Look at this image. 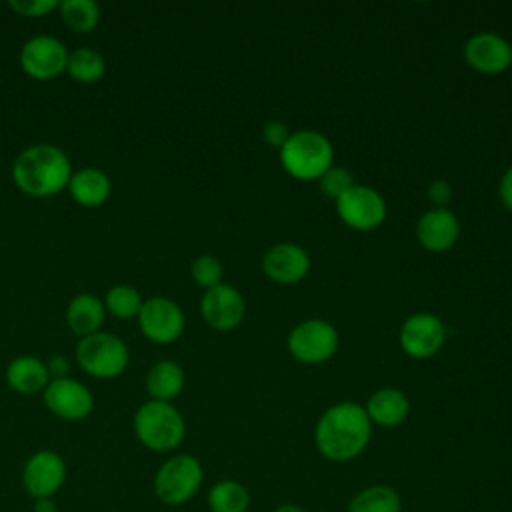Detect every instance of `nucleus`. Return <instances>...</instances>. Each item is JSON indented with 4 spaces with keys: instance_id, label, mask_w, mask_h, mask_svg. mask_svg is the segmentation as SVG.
<instances>
[{
    "instance_id": "f257e3e1",
    "label": "nucleus",
    "mask_w": 512,
    "mask_h": 512,
    "mask_svg": "<svg viewBox=\"0 0 512 512\" xmlns=\"http://www.w3.org/2000/svg\"><path fill=\"white\" fill-rule=\"evenodd\" d=\"M372 436V422L364 406L344 400L328 410L316 422L314 444L330 462H350L358 458Z\"/></svg>"
},
{
    "instance_id": "f03ea898",
    "label": "nucleus",
    "mask_w": 512,
    "mask_h": 512,
    "mask_svg": "<svg viewBox=\"0 0 512 512\" xmlns=\"http://www.w3.org/2000/svg\"><path fill=\"white\" fill-rule=\"evenodd\" d=\"M72 176V166L62 148L54 144H32L12 164L14 184L32 198H46L62 192Z\"/></svg>"
},
{
    "instance_id": "7ed1b4c3",
    "label": "nucleus",
    "mask_w": 512,
    "mask_h": 512,
    "mask_svg": "<svg viewBox=\"0 0 512 512\" xmlns=\"http://www.w3.org/2000/svg\"><path fill=\"white\" fill-rule=\"evenodd\" d=\"M138 442L152 452H172L186 436V422L172 402L148 400L138 406L132 418Z\"/></svg>"
},
{
    "instance_id": "20e7f679",
    "label": "nucleus",
    "mask_w": 512,
    "mask_h": 512,
    "mask_svg": "<svg viewBox=\"0 0 512 512\" xmlns=\"http://www.w3.org/2000/svg\"><path fill=\"white\" fill-rule=\"evenodd\" d=\"M282 168L296 180H320L332 168L334 148L330 140L316 130L292 132L280 148Z\"/></svg>"
},
{
    "instance_id": "39448f33",
    "label": "nucleus",
    "mask_w": 512,
    "mask_h": 512,
    "mask_svg": "<svg viewBox=\"0 0 512 512\" xmlns=\"http://www.w3.org/2000/svg\"><path fill=\"white\" fill-rule=\"evenodd\" d=\"M204 482V468L192 454H174L166 458L154 478L152 490L166 506H182L190 502Z\"/></svg>"
},
{
    "instance_id": "423d86ee",
    "label": "nucleus",
    "mask_w": 512,
    "mask_h": 512,
    "mask_svg": "<svg viewBox=\"0 0 512 512\" xmlns=\"http://www.w3.org/2000/svg\"><path fill=\"white\" fill-rule=\"evenodd\" d=\"M76 360L80 368L100 380L120 376L130 360L126 342L112 332H94L76 344Z\"/></svg>"
},
{
    "instance_id": "0eeeda50",
    "label": "nucleus",
    "mask_w": 512,
    "mask_h": 512,
    "mask_svg": "<svg viewBox=\"0 0 512 512\" xmlns=\"http://www.w3.org/2000/svg\"><path fill=\"white\" fill-rule=\"evenodd\" d=\"M288 350L304 364L326 362L338 350V332L322 318L302 320L288 334Z\"/></svg>"
},
{
    "instance_id": "6e6552de",
    "label": "nucleus",
    "mask_w": 512,
    "mask_h": 512,
    "mask_svg": "<svg viewBox=\"0 0 512 512\" xmlns=\"http://www.w3.org/2000/svg\"><path fill=\"white\" fill-rule=\"evenodd\" d=\"M336 212L348 228L368 232L384 222L386 202L376 188L366 184H352L336 200Z\"/></svg>"
},
{
    "instance_id": "1a4fd4ad",
    "label": "nucleus",
    "mask_w": 512,
    "mask_h": 512,
    "mask_svg": "<svg viewBox=\"0 0 512 512\" xmlns=\"http://www.w3.org/2000/svg\"><path fill=\"white\" fill-rule=\"evenodd\" d=\"M140 332L154 344H172L184 332V312L182 308L166 296H152L142 302L136 316Z\"/></svg>"
},
{
    "instance_id": "9d476101",
    "label": "nucleus",
    "mask_w": 512,
    "mask_h": 512,
    "mask_svg": "<svg viewBox=\"0 0 512 512\" xmlns=\"http://www.w3.org/2000/svg\"><path fill=\"white\" fill-rule=\"evenodd\" d=\"M66 44L48 34H38L28 38L18 54L22 70L34 80H52L66 72L68 64Z\"/></svg>"
},
{
    "instance_id": "9b49d317",
    "label": "nucleus",
    "mask_w": 512,
    "mask_h": 512,
    "mask_svg": "<svg viewBox=\"0 0 512 512\" xmlns=\"http://www.w3.org/2000/svg\"><path fill=\"white\" fill-rule=\"evenodd\" d=\"M66 462L54 450H36L22 466V488L32 500L54 498L66 482Z\"/></svg>"
},
{
    "instance_id": "f8f14e48",
    "label": "nucleus",
    "mask_w": 512,
    "mask_h": 512,
    "mask_svg": "<svg viewBox=\"0 0 512 512\" xmlns=\"http://www.w3.org/2000/svg\"><path fill=\"white\" fill-rule=\"evenodd\" d=\"M446 326L432 312H416L408 316L400 328V346L410 358H430L444 346Z\"/></svg>"
},
{
    "instance_id": "ddd939ff",
    "label": "nucleus",
    "mask_w": 512,
    "mask_h": 512,
    "mask_svg": "<svg viewBox=\"0 0 512 512\" xmlns=\"http://www.w3.org/2000/svg\"><path fill=\"white\" fill-rule=\"evenodd\" d=\"M44 406L62 420H84L94 410L92 392L78 380L66 376L50 380L42 392Z\"/></svg>"
},
{
    "instance_id": "4468645a",
    "label": "nucleus",
    "mask_w": 512,
    "mask_h": 512,
    "mask_svg": "<svg viewBox=\"0 0 512 512\" xmlns=\"http://www.w3.org/2000/svg\"><path fill=\"white\" fill-rule=\"evenodd\" d=\"M464 60L480 74H500L512 66V46L496 32H478L466 40Z\"/></svg>"
},
{
    "instance_id": "2eb2a0df",
    "label": "nucleus",
    "mask_w": 512,
    "mask_h": 512,
    "mask_svg": "<svg viewBox=\"0 0 512 512\" xmlns=\"http://www.w3.org/2000/svg\"><path fill=\"white\" fill-rule=\"evenodd\" d=\"M246 312L242 294L230 284H218L210 290H204L200 300L202 320L214 330H232L236 328Z\"/></svg>"
},
{
    "instance_id": "dca6fc26",
    "label": "nucleus",
    "mask_w": 512,
    "mask_h": 512,
    "mask_svg": "<svg viewBox=\"0 0 512 512\" xmlns=\"http://www.w3.org/2000/svg\"><path fill=\"white\" fill-rule=\"evenodd\" d=\"M262 270L276 284H296L308 274L310 256L294 242H280L262 256Z\"/></svg>"
},
{
    "instance_id": "f3484780",
    "label": "nucleus",
    "mask_w": 512,
    "mask_h": 512,
    "mask_svg": "<svg viewBox=\"0 0 512 512\" xmlns=\"http://www.w3.org/2000/svg\"><path fill=\"white\" fill-rule=\"evenodd\" d=\"M458 236L460 222L448 208H430L418 218L416 238L430 252H444L452 248Z\"/></svg>"
},
{
    "instance_id": "a211bd4d",
    "label": "nucleus",
    "mask_w": 512,
    "mask_h": 512,
    "mask_svg": "<svg viewBox=\"0 0 512 512\" xmlns=\"http://www.w3.org/2000/svg\"><path fill=\"white\" fill-rule=\"evenodd\" d=\"M364 410H366L372 426L376 424L382 428H392V426L402 424L408 418L410 400L402 390L384 386L368 398Z\"/></svg>"
},
{
    "instance_id": "6ab92c4d",
    "label": "nucleus",
    "mask_w": 512,
    "mask_h": 512,
    "mask_svg": "<svg viewBox=\"0 0 512 512\" xmlns=\"http://www.w3.org/2000/svg\"><path fill=\"white\" fill-rule=\"evenodd\" d=\"M66 188L76 204L84 208H96L108 200L112 192V182L104 170L86 166L72 172Z\"/></svg>"
},
{
    "instance_id": "aec40b11",
    "label": "nucleus",
    "mask_w": 512,
    "mask_h": 512,
    "mask_svg": "<svg viewBox=\"0 0 512 512\" xmlns=\"http://www.w3.org/2000/svg\"><path fill=\"white\" fill-rule=\"evenodd\" d=\"M104 316H106L104 302L90 292L76 294L66 306V324L80 338L100 332V326L104 324Z\"/></svg>"
},
{
    "instance_id": "412c9836",
    "label": "nucleus",
    "mask_w": 512,
    "mask_h": 512,
    "mask_svg": "<svg viewBox=\"0 0 512 512\" xmlns=\"http://www.w3.org/2000/svg\"><path fill=\"white\" fill-rule=\"evenodd\" d=\"M50 382L46 362L36 356H18L6 366V384L18 394L44 392Z\"/></svg>"
},
{
    "instance_id": "4be33fe9",
    "label": "nucleus",
    "mask_w": 512,
    "mask_h": 512,
    "mask_svg": "<svg viewBox=\"0 0 512 512\" xmlns=\"http://www.w3.org/2000/svg\"><path fill=\"white\" fill-rule=\"evenodd\" d=\"M144 384L152 400L172 402L184 388V370L174 360H158L150 366Z\"/></svg>"
},
{
    "instance_id": "5701e85b",
    "label": "nucleus",
    "mask_w": 512,
    "mask_h": 512,
    "mask_svg": "<svg viewBox=\"0 0 512 512\" xmlns=\"http://www.w3.org/2000/svg\"><path fill=\"white\" fill-rule=\"evenodd\" d=\"M206 504L210 512H248L250 492L238 480H218L210 486L206 494Z\"/></svg>"
},
{
    "instance_id": "b1692460",
    "label": "nucleus",
    "mask_w": 512,
    "mask_h": 512,
    "mask_svg": "<svg viewBox=\"0 0 512 512\" xmlns=\"http://www.w3.org/2000/svg\"><path fill=\"white\" fill-rule=\"evenodd\" d=\"M348 512H402L400 494L388 484H372L356 492L348 502Z\"/></svg>"
},
{
    "instance_id": "393cba45",
    "label": "nucleus",
    "mask_w": 512,
    "mask_h": 512,
    "mask_svg": "<svg viewBox=\"0 0 512 512\" xmlns=\"http://www.w3.org/2000/svg\"><path fill=\"white\" fill-rule=\"evenodd\" d=\"M66 72L72 80L80 84H96L98 80H102L106 72V60L94 48H88V46L76 48L68 54Z\"/></svg>"
},
{
    "instance_id": "a878e982",
    "label": "nucleus",
    "mask_w": 512,
    "mask_h": 512,
    "mask_svg": "<svg viewBox=\"0 0 512 512\" xmlns=\"http://www.w3.org/2000/svg\"><path fill=\"white\" fill-rule=\"evenodd\" d=\"M62 22L74 32H90L100 22V4L94 0H64L58 4Z\"/></svg>"
},
{
    "instance_id": "bb28decb",
    "label": "nucleus",
    "mask_w": 512,
    "mask_h": 512,
    "mask_svg": "<svg viewBox=\"0 0 512 512\" xmlns=\"http://www.w3.org/2000/svg\"><path fill=\"white\" fill-rule=\"evenodd\" d=\"M104 308L118 320H130L136 318L142 308V296L140 292L130 284H114L108 288L104 296Z\"/></svg>"
},
{
    "instance_id": "cd10ccee",
    "label": "nucleus",
    "mask_w": 512,
    "mask_h": 512,
    "mask_svg": "<svg viewBox=\"0 0 512 512\" xmlns=\"http://www.w3.org/2000/svg\"><path fill=\"white\" fill-rule=\"evenodd\" d=\"M222 264L216 256L212 254H202L198 256L192 266H190V276L192 280L202 286L204 290H210L218 284H222Z\"/></svg>"
},
{
    "instance_id": "c85d7f7f",
    "label": "nucleus",
    "mask_w": 512,
    "mask_h": 512,
    "mask_svg": "<svg viewBox=\"0 0 512 512\" xmlns=\"http://www.w3.org/2000/svg\"><path fill=\"white\" fill-rule=\"evenodd\" d=\"M318 184H320L322 194L328 196V198H332V200L336 202V200L354 184V180H352L350 170L340 168V166H332L328 172L322 174V178L318 180Z\"/></svg>"
},
{
    "instance_id": "c756f323",
    "label": "nucleus",
    "mask_w": 512,
    "mask_h": 512,
    "mask_svg": "<svg viewBox=\"0 0 512 512\" xmlns=\"http://www.w3.org/2000/svg\"><path fill=\"white\" fill-rule=\"evenodd\" d=\"M58 0H10L8 6L26 18H40L58 10Z\"/></svg>"
},
{
    "instance_id": "7c9ffc66",
    "label": "nucleus",
    "mask_w": 512,
    "mask_h": 512,
    "mask_svg": "<svg viewBox=\"0 0 512 512\" xmlns=\"http://www.w3.org/2000/svg\"><path fill=\"white\" fill-rule=\"evenodd\" d=\"M290 130H288V126L284 124V122H280V120H270V122H266L264 126H262V138L270 144V146H274V148H282L284 144H286V140L290 138Z\"/></svg>"
},
{
    "instance_id": "2f4dec72",
    "label": "nucleus",
    "mask_w": 512,
    "mask_h": 512,
    "mask_svg": "<svg viewBox=\"0 0 512 512\" xmlns=\"http://www.w3.org/2000/svg\"><path fill=\"white\" fill-rule=\"evenodd\" d=\"M428 200L434 204V208H446L452 200V186L446 180H434L428 186Z\"/></svg>"
},
{
    "instance_id": "473e14b6",
    "label": "nucleus",
    "mask_w": 512,
    "mask_h": 512,
    "mask_svg": "<svg viewBox=\"0 0 512 512\" xmlns=\"http://www.w3.org/2000/svg\"><path fill=\"white\" fill-rule=\"evenodd\" d=\"M46 368H48L50 380L66 378V376H68V372H70V360H68L64 354H54V356H50V358H48Z\"/></svg>"
},
{
    "instance_id": "72a5a7b5",
    "label": "nucleus",
    "mask_w": 512,
    "mask_h": 512,
    "mask_svg": "<svg viewBox=\"0 0 512 512\" xmlns=\"http://www.w3.org/2000/svg\"><path fill=\"white\" fill-rule=\"evenodd\" d=\"M498 194H500L502 204L512 212V166L504 172L500 186H498Z\"/></svg>"
},
{
    "instance_id": "f704fd0d",
    "label": "nucleus",
    "mask_w": 512,
    "mask_h": 512,
    "mask_svg": "<svg viewBox=\"0 0 512 512\" xmlns=\"http://www.w3.org/2000/svg\"><path fill=\"white\" fill-rule=\"evenodd\" d=\"M32 512H58V508L54 498H40V500H34Z\"/></svg>"
},
{
    "instance_id": "c9c22d12",
    "label": "nucleus",
    "mask_w": 512,
    "mask_h": 512,
    "mask_svg": "<svg viewBox=\"0 0 512 512\" xmlns=\"http://www.w3.org/2000/svg\"><path fill=\"white\" fill-rule=\"evenodd\" d=\"M274 512H304V508L298 506V504H294V502H284V504H278V506L274 508Z\"/></svg>"
}]
</instances>
